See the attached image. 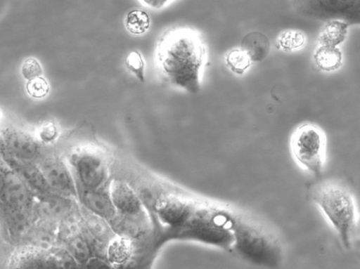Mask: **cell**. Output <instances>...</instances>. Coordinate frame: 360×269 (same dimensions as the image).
Wrapping results in <instances>:
<instances>
[{
  "instance_id": "28",
  "label": "cell",
  "mask_w": 360,
  "mask_h": 269,
  "mask_svg": "<svg viewBox=\"0 0 360 269\" xmlns=\"http://www.w3.org/2000/svg\"><path fill=\"white\" fill-rule=\"evenodd\" d=\"M111 263L106 262L101 256H91L83 265L87 268H108Z\"/></svg>"
},
{
  "instance_id": "19",
  "label": "cell",
  "mask_w": 360,
  "mask_h": 269,
  "mask_svg": "<svg viewBox=\"0 0 360 269\" xmlns=\"http://www.w3.org/2000/svg\"><path fill=\"white\" fill-rule=\"evenodd\" d=\"M226 66L237 75L244 74L251 67L252 60L243 48H235L229 51L224 57Z\"/></svg>"
},
{
  "instance_id": "2",
  "label": "cell",
  "mask_w": 360,
  "mask_h": 269,
  "mask_svg": "<svg viewBox=\"0 0 360 269\" xmlns=\"http://www.w3.org/2000/svg\"><path fill=\"white\" fill-rule=\"evenodd\" d=\"M206 60L205 41L193 28H170L158 42L155 61L162 77L172 86L187 93L200 90Z\"/></svg>"
},
{
  "instance_id": "16",
  "label": "cell",
  "mask_w": 360,
  "mask_h": 269,
  "mask_svg": "<svg viewBox=\"0 0 360 269\" xmlns=\"http://www.w3.org/2000/svg\"><path fill=\"white\" fill-rule=\"evenodd\" d=\"M240 47L247 51L252 62H258L268 55L270 43L265 34L259 32H251L243 37Z\"/></svg>"
},
{
  "instance_id": "27",
  "label": "cell",
  "mask_w": 360,
  "mask_h": 269,
  "mask_svg": "<svg viewBox=\"0 0 360 269\" xmlns=\"http://www.w3.org/2000/svg\"><path fill=\"white\" fill-rule=\"evenodd\" d=\"M57 136V128L52 122H46L39 130V136L44 142L53 140Z\"/></svg>"
},
{
  "instance_id": "23",
  "label": "cell",
  "mask_w": 360,
  "mask_h": 269,
  "mask_svg": "<svg viewBox=\"0 0 360 269\" xmlns=\"http://www.w3.org/2000/svg\"><path fill=\"white\" fill-rule=\"evenodd\" d=\"M50 251L51 268H76L79 265L64 247H55Z\"/></svg>"
},
{
  "instance_id": "10",
  "label": "cell",
  "mask_w": 360,
  "mask_h": 269,
  "mask_svg": "<svg viewBox=\"0 0 360 269\" xmlns=\"http://www.w3.org/2000/svg\"><path fill=\"white\" fill-rule=\"evenodd\" d=\"M4 161L28 186L34 196L53 192L47 185L44 175L37 164L32 161L18 159L1 153Z\"/></svg>"
},
{
  "instance_id": "6",
  "label": "cell",
  "mask_w": 360,
  "mask_h": 269,
  "mask_svg": "<svg viewBox=\"0 0 360 269\" xmlns=\"http://www.w3.org/2000/svg\"><path fill=\"white\" fill-rule=\"evenodd\" d=\"M71 164L80 188H103L108 177V164L102 153L91 149L82 150L72 155Z\"/></svg>"
},
{
  "instance_id": "18",
  "label": "cell",
  "mask_w": 360,
  "mask_h": 269,
  "mask_svg": "<svg viewBox=\"0 0 360 269\" xmlns=\"http://www.w3.org/2000/svg\"><path fill=\"white\" fill-rule=\"evenodd\" d=\"M348 31L346 22L332 20L327 22L321 30L319 41L320 45L337 46L345 39Z\"/></svg>"
},
{
  "instance_id": "7",
  "label": "cell",
  "mask_w": 360,
  "mask_h": 269,
  "mask_svg": "<svg viewBox=\"0 0 360 269\" xmlns=\"http://www.w3.org/2000/svg\"><path fill=\"white\" fill-rule=\"evenodd\" d=\"M37 164L51 192L75 199L78 198L77 185L62 159L51 155L42 159Z\"/></svg>"
},
{
  "instance_id": "29",
  "label": "cell",
  "mask_w": 360,
  "mask_h": 269,
  "mask_svg": "<svg viewBox=\"0 0 360 269\" xmlns=\"http://www.w3.org/2000/svg\"><path fill=\"white\" fill-rule=\"evenodd\" d=\"M174 0H140L146 6L153 9H161L169 4Z\"/></svg>"
},
{
  "instance_id": "24",
  "label": "cell",
  "mask_w": 360,
  "mask_h": 269,
  "mask_svg": "<svg viewBox=\"0 0 360 269\" xmlns=\"http://www.w3.org/2000/svg\"><path fill=\"white\" fill-rule=\"evenodd\" d=\"M125 64L127 67L136 75L140 81L144 82L145 63L139 51H131L129 52L126 57Z\"/></svg>"
},
{
  "instance_id": "22",
  "label": "cell",
  "mask_w": 360,
  "mask_h": 269,
  "mask_svg": "<svg viewBox=\"0 0 360 269\" xmlns=\"http://www.w3.org/2000/svg\"><path fill=\"white\" fill-rule=\"evenodd\" d=\"M150 22L148 13L139 9L129 12L124 19L127 31L136 35L144 34L149 29Z\"/></svg>"
},
{
  "instance_id": "13",
  "label": "cell",
  "mask_w": 360,
  "mask_h": 269,
  "mask_svg": "<svg viewBox=\"0 0 360 269\" xmlns=\"http://www.w3.org/2000/svg\"><path fill=\"white\" fill-rule=\"evenodd\" d=\"M2 217L10 236L23 240L36 221L32 208L12 207L1 204Z\"/></svg>"
},
{
  "instance_id": "8",
  "label": "cell",
  "mask_w": 360,
  "mask_h": 269,
  "mask_svg": "<svg viewBox=\"0 0 360 269\" xmlns=\"http://www.w3.org/2000/svg\"><path fill=\"white\" fill-rule=\"evenodd\" d=\"M0 197L1 204L20 208H32L34 195L19 176L1 161Z\"/></svg>"
},
{
  "instance_id": "26",
  "label": "cell",
  "mask_w": 360,
  "mask_h": 269,
  "mask_svg": "<svg viewBox=\"0 0 360 269\" xmlns=\"http://www.w3.org/2000/svg\"><path fill=\"white\" fill-rule=\"evenodd\" d=\"M42 72L40 63L34 58H27L21 67L22 76L27 80L40 77Z\"/></svg>"
},
{
  "instance_id": "21",
  "label": "cell",
  "mask_w": 360,
  "mask_h": 269,
  "mask_svg": "<svg viewBox=\"0 0 360 269\" xmlns=\"http://www.w3.org/2000/svg\"><path fill=\"white\" fill-rule=\"evenodd\" d=\"M306 41L304 34L296 29H287L277 37L276 46L285 52H293L302 48Z\"/></svg>"
},
{
  "instance_id": "5",
  "label": "cell",
  "mask_w": 360,
  "mask_h": 269,
  "mask_svg": "<svg viewBox=\"0 0 360 269\" xmlns=\"http://www.w3.org/2000/svg\"><path fill=\"white\" fill-rule=\"evenodd\" d=\"M290 151L297 164L314 177H320L324 169L327 139L316 124L306 123L298 126L290 138Z\"/></svg>"
},
{
  "instance_id": "15",
  "label": "cell",
  "mask_w": 360,
  "mask_h": 269,
  "mask_svg": "<svg viewBox=\"0 0 360 269\" xmlns=\"http://www.w3.org/2000/svg\"><path fill=\"white\" fill-rule=\"evenodd\" d=\"M108 222L117 235L129 239L141 237L150 230L145 214L134 216L117 212Z\"/></svg>"
},
{
  "instance_id": "17",
  "label": "cell",
  "mask_w": 360,
  "mask_h": 269,
  "mask_svg": "<svg viewBox=\"0 0 360 269\" xmlns=\"http://www.w3.org/2000/svg\"><path fill=\"white\" fill-rule=\"evenodd\" d=\"M313 59L321 70L332 72L341 66L342 54L337 46L320 45L314 51Z\"/></svg>"
},
{
  "instance_id": "25",
  "label": "cell",
  "mask_w": 360,
  "mask_h": 269,
  "mask_svg": "<svg viewBox=\"0 0 360 269\" xmlns=\"http://www.w3.org/2000/svg\"><path fill=\"white\" fill-rule=\"evenodd\" d=\"M25 87L28 95L37 99L46 96L50 90L48 81L41 76L27 80Z\"/></svg>"
},
{
  "instance_id": "20",
  "label": "cell",
  "mask_w": 360,
  "mask_h": 269,
  "mask_svg": "<svg viewBox=\"0 0 360 269\" xmlns=\"http://www.w3.org/2000/svg\"><path fill=\"white\" fill-rule=\"evenodd\" d=\"M131 240L117 235L108 244L107 259L110 263H122L129 258L132 250Z\"/></svg>"
},
{
  "instance_id": "14",
  "label": "cell",
  "mask_w": 360,
  "mask_h": 269,
  "mask_svg": "<svg viewBox=\"0 0 360 269\" xmlns=\"http://www.w3.org/2000/svg\"><path fill=\"white\" fill-rule=\"evenodd\" d=\"M78 198L82 206L108 221L117 214V210L111 199L108 188L98 189H84L79 188Z\"/></svg>"
},
{
  "instance_id": "12",
  "label": "cell",
  "mask_w": 360,
  "mask_h": 269,
  "mask_svg": "<svg viewBox=\"0 0 360 269\" xmlns=\"http://www.w3.org/2000/svg\"><path fill=\"white\" fill-rule=\"evenodd\" d=\"M108 190L117 212L134 216L145 214L139 195L126 182L114 179L109 184Z\"/></svg>"
},
{
  "instance_id": "1",
  "label": "cell",
  "mask_w": 360,
  "mask_h": 269,
  "mask_svg": "<svg viewBox=\"0 0 360 269\" xmlns=\"http://www.w3.org/2000/svg\"><path fill=\"white\" fill-rule=\"evenodd\" d=\"M143 188L138 192L157 223L156 244L169 240H192L212 244L218 225L211 206L169 192Z\"/></svg>"
},
{
  "instance_id": "11",
  "label": "cell",
  "mask_w": 360,
  "mask_h": 269,
  "mask_svg": "<svg viewBox=\"0 0 360 269\" xmlns=\"http://www.w3.org/2000/svg\"><path fill=\"white\" fill-rule=\"evenodd\" d=\"M37 142L30 136L15 130H6L1 136V153L32 161L39 153Z\"/></svg>"
},
{
  "instance_id": "9",
  "label": "cell",
  "mask_w": 360,
  "mask_h": 269,
  "mask_svg": "<svg viewBox=\"0 0 360 269\" xmlns=\"http://www.w3.org/2000/svg\"><path fill=\"white\" fill-rule=\"evenodd\" d=\"M78 209L75 199L54 192L34 196L33 210L36 220L59 225Z\"/></svg>"
},
{
  "instance_id": "3",
  "label": "cell",
  "mask_w": 360,
  "mask_h": 269,
  "mask_svg": "<svg viewBox=\"0 0 360 269\" xmlns=\"http://www.w3.org/2000/svg\"><path fill=\"white\" fill-rule=\"evenodd\" d=\"M310 198L345 249L351 248L358 222V209L350 188L338 181H326L312 186Z\"/></svg>"
},
{
  "instance_id": "4",
  "label": "cell",
  "mask_w": 360,
  "mask_h": 269,
  "mask_svg": "<svg viewBox=\"0 0 360 269\" xmlns=\"http://www.w3.org/2000/svg\"><path fill=\"white\" fill-rule=\"evenodd\" d=\"M233 249L241 258L255 265L274 267L279 264L281 251L274 237L261 228L236 218Z\"/></svg>"
}]
</instances>
